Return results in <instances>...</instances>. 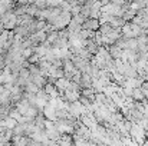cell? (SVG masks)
<instances>
[{
    "label": "cell",
    "mask_w": 148,
    "mask_h": 146,
    "mask_svg": "<svg viewBox=\"0 0 148 146\" xmlns=\"http://www.w3.org/2000/svg\"><path fill=\"white\" fill-rule=\"evenodd\" d=\"M132 99L134 100H144L145 99V95H144V92H143L141 88H134V90H132Z\"/></svg>",
    "instance_id": "obj_7"
},
{
    "label": "cell",
    "mask_w": 148,
    "mask_h": 146,
    "mask_svg": "<svg viewBox=\"0 0 148 146\" xmlns=\"http://www.w3.org/2000/svg\"><path fill=\"white\" fill-rule=\"evenodd\" d=\"M82 96V93H81V90H72V89H66L65 92H63V97L71 103V102H75V100H79Z\"/></svg>",
    "instance_id": "obj_1"
},
{
    "label": "cell",
    "mask_w": 148,
    "mask_h": 146,
    "mask_svg": "<svg viewBox=\"0 0 148 146\" xmlns=\"http://www.w3.org/2000/svg\"><path fill=\"white\" fill-rule=\"evenodd\" d=\"M81 88H92V76L89 73H82L81 79Z\"/></svg>",
    "instance_id": "obj_5"
},
{
    "label": "cell",
    "mask_w": 148,
    "mask_h": 146,
    "mask_svg": "<svg viewBox=\"0 0 148 146\" xmlns=\"http://www.w3.org/2000/svg\"><path fill=\"white\" fill-rule=\"evenodd\" d=\"M112 29H114V26H112L111 23H103V24H101V26H99L98 30L102 33V35H109Z\"/></svg>",
    "instance_id": "obj_9"
},
{
    "label": "cell",
    "mask_w": 148,
    "mask_h": 146,
    "mask_svg": "<svg viewBox=\"0 0 148 146\" xmlns=\"http://www.w3.org/2000/svg\"><path fill=\"white\" fill-rule=\"evenodd\" d=\"M4 52H6V50H4V49H1V48H0V56H1V54H3V53H4Z\"/></svg>",
    "instance_id": "obj_11"
},
{
    "label": "cell",
    "mask_w": 148,
    "mask_h": 146,
    "mask_svg": "<svg viewBox=\"0 0 148 146\" xmlns=\"http://www.w3.org/2000/svg\"><path fill=\"white\" fill-rule=\"evenodd\" d=\"M17 123H19V122H17L14 117H12V116H6V117H4V125H6L7 129H14Z\"/></svg>",
    "instance_id": "obj_8"
},
{
    "label": "cell",
    "mask_w": 148,
    "mask_h": 146,
    "mask_svg": "<svg viewBox=\"0 0 148 146\" xmlns=\"http://www.w3.org/2000/svg\"><path fill=\"white\" fill-rule=\"evenodd\" d=\"M27 60H29V63H36V65H38V63L40 62V56H39L38 53H33V54H32V56H30Z\"/></svg>",
    "instance_id": "obj_10"
},
{
    "label": "cell",
    "mask_w": 148,
    "mask_h": 146,
    "mask_svg": "<svg viewBox=\"0 0 148 146\" xmlns=\"http://www.w3.org/2000/svg\"><path fill=\"white\" fill-rule=\"evenodd\" d=\"M108 50H109V53H111V56H112L114 59H119V57H121L122 48H121V46H118L116 43H112V45L108 48Z\"/></svg>",
    "instance_id": "obj_4"
},
{
    "label": "cell",
    "mask_w": 148,
    "mask_h": 146,
    "mask_svg": "<svg viewBox=\"0 0 148 146\" xmlns=\"http://www.w3.org/2000/svg\"><path fill=\"white\" fill-rule=\"evenodd\" d=\"M99 26H101V23H99V19H94V17H88L85 22H84V24H82V27H85V29H88V30H98Z\"/></svg>",
    "instance_id": "obj_3"
},
{
    "label": "cell",
    "mask_w": 148,
    "mask_h": 146,
    "mask_svg": "<svg viewBox=\"0 0 148 146\" xmlns=\"http://www.w3.org/2000/svg\"><path fill=\"white\" fill-rule=\"evenodd\" d=\"M43 115H45V117H46V119H49V120H53V122H56V120H58L56 107L50 106L49 103H48V105L43 107Z\"/></svg>",
    "instance_id": "obj_2"
},
{
    "label": "cell",
    "mask_w": 148,
    "mask_h": 146,
    "mask_svg": "<svg viewBox=\"0 0 148 146\" xmlns=\"http://www.w3.org/2000/svg\"><path fill=\"white\" fill-rule=\"evenodd\" d=\"M109 23H111L114 27H122V26L127 23V20H125L122 16H114V17H112V20H111Z\"/></svg>",
    "instance_id": "obj_6"
}]
</instances>
